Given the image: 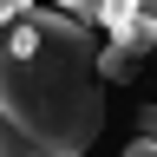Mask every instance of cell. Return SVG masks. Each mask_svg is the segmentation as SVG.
<instances>
[{"mask_svg": "<svg viewBox=\"0 0 157 157\" xmlns=\"http://www.w3.org/2000/svg\"><path fill=\"white\" fill-rule=\"evenodd\" d=\"M92 26L26 7L0 39V157H85L105 131V78Z\"/></svg>", "mask_w": 157, "mask_h": 157, "instance_id": "1", "label": "cell"}, {"mask_svg": "<svg viewBox=\"0 0 157 157\" xmlns=\"http://www.w3.org/2000/svg\"><path fill=\"white\" fill-rule=\"evenodd\" d=\"M124 157H157V144H144V137H131V144H124Z\"/></svg>", "mask_w": 157, "mask_h": 157, "instance_id": "4", "label": "cell"}, {"mask_svg": "<svg viewBox=\"0 0 157 157\" xmlns=\"http://www.w3.org/2000/svg\"><path fill=\"white\" fill-rule=\"evenodd\" d=\"M20 13H26V7H20V0H0V26H13Z\"/></svg>", "mask_w": 157, "mask_h": 157, "instance_id": "3", "label": "cell"}, {"mask_svg": "<svg viewBox=\"0 0 157 157\" xmlns=\"http://www.w3.org/2000/svg\"><path fill=\"white\" fill-rule=\"evenodd\" d=\"M151 66H157V52H151Z\"/></svg>", "mask_w": 157, "mask_h": 157, "instance_id": "5", "label": "cell"}, {"mask_svg": "<svg viewBox=\"0 0 157 157\" xmlns=\"http://www.w3.org/2000/svg\"><path fill=\"white\" fill-rule=\"evenodd\" d=\"M137 72H144V59L137 52H124V46H98V78H105V85H137Z\"/></svg>", "mask_w": 157, "mask_h": 157, "instance_id": "2", "label": "cell"}]
</instances>
